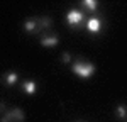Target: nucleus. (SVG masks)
<instances>
[{"mask_svg": "<svg viewBox=\"0 0 127 122\" xmlns=\"http://www.w3.org/2000/svg\"><path fill=\"white\" fill-rule=\"evenodd\" d=\"M22 92L27 93V95H34V93L37 92V85H36V81H32V80L24 81V83H22Z\"/></svg>", "mask_w": 127, "mask_h": 122, "instance_id": "nucleus-6", "label": "nucleus"}, {"mask_svg": "<svg viewBox=\"0 0 127 122\" xmlns=\"http://www.w3.org/2000/svg\"><path fill=\"white\" fill-rule=\"evenodd\" d=\"M115 114H117L119 119H126L127 117V107L126 105H119L117 109H115Z\"/></svg>", "mask_w": 127, "mask_h": 122, "instance_id": "nucleus-10", "label": "nucleus"}, {"mask_svg": "<svg viewBox=\"0 0 127 122\" xmlns=\"http://www.w3.org/2000/svg\"><path fill=\"white\" fill-rule=\"evenodd\" d=\"M71 71L78 76V78H83V80H87V78H92L93 75H95V66L92 64V63H85V61H76V63H73V66H71Z\"/></svg>", "mask_w": 127, "mask_h": 122, "instance_id": "nucleus-1", "label": "nucleus"}, {"mask_svg": "<svg viewBox=\"0 0 127 122\" xmlns=\"http://www.w3.org/2000/svg\"><path fill=\"white\" fill-rule=\"evenodd\" d=\"M87 29L92 32V34H95L98 30L102 29V20L98 19V17H92V19L87 20Z\"/></svg>", "mask_w": 127, "mask_h": 122, "instance_id": "nucleus-5", "label": "nucleus"}, {"mask_svg": "<svg viewBox=\"0 0 127 122\" xmlns=\"http://www.w3.org/2000/svg\"><path fill=\"white\" fill-rule=\"evenodd\" d=\"M83 5H85L88 10H92V12L98 9V2H97V0H85V2H83Z\"/></svg>", "mask_w": 127, "mask_h": 122, "instance_id": "nucleus-11", "label": "nucleus"}, {"mask_svg": "<svg viewBox=\"0 0 127 122\" xmlns=\"http://www.w3.org/2000/svg\"><path fill=\"white\" fill-rule=\"evenodd\" d=\"M61 60H63V63H69V61H71V54H69V53H63Z\"/></svg>", "mask_w": 127, "mask_h": 122, "instance_id": "nucleus-12", "label": "nucleus"}, {"mask_svg": "<svg viewBox=\"0 0 127 122\" xmlns=\"http://www.w3.org/2000/svg\"><path fill=\"white\" fill-rule=\"evenodd\" d=\"M17 78H19V75H17L15 71H9V73L3 75V81H5L7 85H14V83L17 81Z\"/></svg>", "mask_w": 127, "mask_h": 122, "instance_id": "nucleus-8", "label": "nucleus"}, {"mask_svg": "<svg viewBox=\"0 0 127 122\" xmlns=\"http://www.w3.org/2000/svg\"><path fill=\"white\" fill-rule=\"evenodd\" d=\"M5 103H3V102H0V114H2V115H3V114H5Z\"/></svg>", "mask_w": 127, "mask_h": 122, "instance_id": "nucleus-13", "label": "nucleus"}, {"mask_svg": "<svg viewBox=\"0 0 127 122\" xmlns=\"http://www.w3.org/2000/svg\"><path fill=\"white\" fill-rule=\"evenodd\" d=\"M41 44L44 46V48H56L59 44V37L56 34H49V36H44L42 39H41Z\"/></svg>", "mask_w": 127, "mask_h": 122, "instance_id": "nucleus-4", "label": "nucleus"}, {"mask_svg": "<svg viewBox=\"0 0 127 122\" xmlns=\"http://www.w3.org/2000/svg\"><path fill=\"white\" fill-rule=\"evenodd\" d=\"M83 20H85V15H83V12H81V10L71 9L68 14H66V22H68V26H71V27L80 26Z\"/></svg>", "mask_w": 127, "mask_h": 122, "instance_id": "nucleus-3", "label": "nucleus"}, {"mask_svg": "<svg viewBox=\"0 0 127 122\" xmlns=\"http://www.w3.org/2000/svg\"><path fill=\"white\" fill-rule=\"evenodd\" d=\"M24 29L27 30V32H34V30L39 29V26H37V19H27L26 20V24H24Z\"/></svg>", "mask_w": 127, "mask_h": 122, "instance_id": "nucleus-7", "label": "nucleus"}, {"mask_svg": "<svg viewBox=\"0 0 127 122\" xmlns=\"http://www.w3.org/2000/svg\"><path fill=\"white\" fill-rule=\"evenodd\" d=\"M37 26H39V29H46V27L53 26V20L49 17H41V19H37Z\"/></svg>", "mask_w": 127, "mask_h": 122, "instance_id": "nucleus-9", "label": "nucleus"}, {"mask_svg": "<svg viewBox=\"0 0 127 122\" xmlns=\"http://www.w3.org/2000/svg\"><path fill=\"white\" fill-rule=\"evenodd\" d=\"M24 121H26V114H24V110L19 109V107L5 112V114L0 117V122H24Z\"/></svg>", "mask_w": 127, "mask_h": 122, "instance_id": "nucleus-2", "label": "nucleus"}]
</instances>
